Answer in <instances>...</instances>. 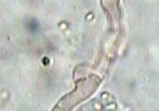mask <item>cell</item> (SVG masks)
Listing matches in <instances>:
<instances>
[{
  "mask_svg": "<svg viewBox=\"0 0 159 111\" xmlns=\"http://www.w3.org/2000/svg\"><path fill=\"white\" fill-rule=\"evenodd\" d=\"M97 84H94V80L89 82L87 85H82L81 87L77 88L73 93L69 94L67 97L63 98V100L59 104H64V107H56L54 111H68L71 106L73 107L77 102L81 101L84 97L89 96V93L93 91L94 88H97Z\"/></svg>",
  "mask_w": 159,
  "mask_h": 111,
  "instance_id": "obj_1",
  "label": "cell"
}]
</instances>
